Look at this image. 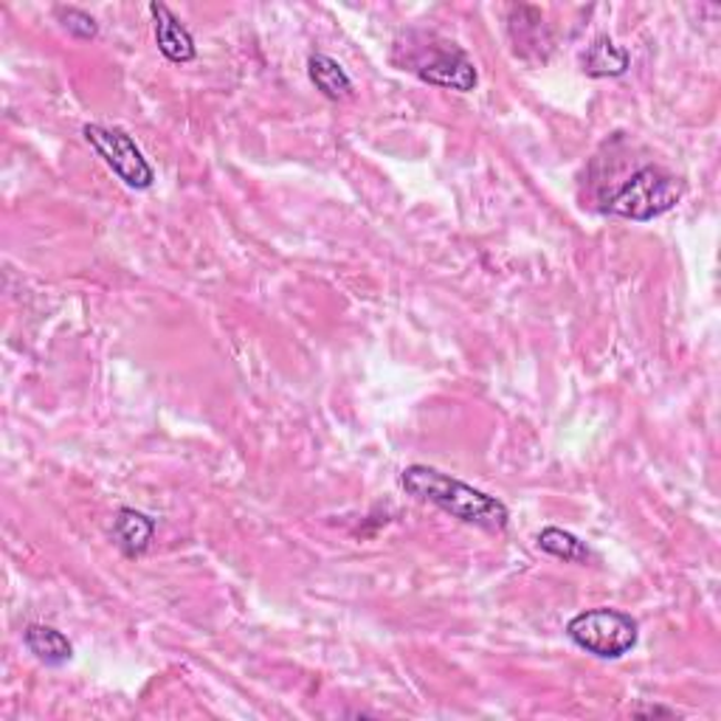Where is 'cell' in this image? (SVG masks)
Instances as JSON below:
<instances>
[{
    "label": "cell",
    "mask_w": 721,
    "mask_h": 721,
    "mask_svg": "<svg viewBox=\"0 0 721 721\" xmlns=\"http://www.w3.org/2000/svg\"><path fill=\"white\" fill-rule=\"evenodd\" d=\"M400 488L409 497L435 504L448 516L473 524L479 530H488V533H502L510 524V513L504 502H499L491 493L479 491V488L466 485L462 479L437 471V468L409 466L400 473Z\"/></svg>",
    "instance_id": "obj_1"
},
{
    "label": "cell",
    "mask_w": 721,
    "mask_h": 721,
    "mask_svg": "<svg viewBox=\"0 0 721 721\" xmlns=\"http://www.w3.org/2000/svg\"><path fill=\"white\" fill-rule=\"evenodd\" d=\"M682 180L662 173L659 167H642L637 169L617 192H612L609 198L604 200V212L646 223V220L671 212L673 206L682 200Z\"/></svg>",
    "instance_id": "obj_2"
},
{
    "label": "cell",
    "mask_w": 721,
    "mask_h": 721,
    "mask_svg": "<svg viewBox=\"0 0 721 721\" xmlns=\"http://www.w3.org/2000/svg\"><path fill=\"white\" fill-rule=\"evenodd\" d=\"M566 637L592 657L620 659L637 646L640 626L620 609H589L566 623Z\"/></svg>",
    "instance_id": "obj_3"
},
{
    "label": "cell",
    "mask_w": 721,
    "mask_h": 721,
    "mask_svg": "<svg viewBox=\"0 0 721 721\" xmlns=\"http://www.w3.org/2000/svg\"><path fill=\"white\" fill-rule=\"evenodd\" d=\"M87 144L100 153L102 161L113 169L125 187L130 189H149L156 180V169L149 167L138 144L133 136L122 127H102V125H85Z\"/></svg>",
    "instance_id": "obj_4"
},
{
    "label": "cell",
    "mask_w": 721,
    "mask_h": 721,
    "mask_svg": "<svg viewBox=\"0 0 721 721\" xmlns=\"http://www.w3.org/2000/svg\"><path fill=\"white\" fill-rule=\"evenodd\" d=\"M417 76L429 85L451 87L460 94H471L479 85V74L473 69L471 56L454 43H426L424 49H417L409 60Z\"/></svg>",
    "instance_id": "obj_5"
},
{
    "label": "cell",
    "mask_w": 721,
    "mask_h": 721,
    "mask_svg": "<svg viewBox=\"0 0 721 721\" xmlns=\"http://www.w3.org/2000/svg\"><path fill=\"white\" fill-rule=\"evenodd\" d=\"M149 14H153V23H156L158 51L167 56L169 63H192L198 49H195V40L192 34H189V29L175 18L173 9L164 7V3H149Z\"/></svg>",
    "instance_id": "obj_6"
},
{
    "label": "cell",
    "mask_w": 721,
    "mask_h": 721,
    "mask_svg": "<svg viewBox=\"0 0 721 721\" xmlns=\"http://www.w3.org/2000/svg\"><path fill=\"white\" fill-rule=\"evenodd\" d=\"M23 642L29 654L45 662V666H65L74 657V646L63 631H56L54 626H43V623H32L23 631Z\"/></svg>",
    "instance_id": "obj_7"
},
{
    "label": "cell",
    "mask_w": 721,
    "mask_h": 721,
    "mask_svg": "<svg viewBox=\"0 0 721 721\" xmlns=\"http://www.w3.org/2000/svg\"><path fill=\"white\" fill-rule=\"evenodd\" d=\"M153 533H156V522L149 516H144L142 510L122 508L116 513V522H113V535H116V544L122 547L125 555H142L144 550L149 547L153 541Z\"/></svg>",
    "instance_id": "obj_8"
},
{
    "label": "cell",
    "mask_w": 721,
    "mask_h": 721,
    "mask_svg": "<svg viewBox=\"0 0 721 721\" xmlns=\"http://www.w3.org/2000/svg\"><path fill=\"white\" fill-rule=\"evenodd\" d=\"M307 76L316 85V91L322 96H327L330 102H342L353 96V80L347 76V71L327 54H311L307 60Z\"/></svg>",
    "instance_id": "obj_9"
},
{
    "label": "cell",
    "mask_w": 721,
    "mask_h": 721,
    "mask_svg": "<svg viewBox=\"0 0 721 721\" xmlns=\"http://www.w3.org/2000/svg\"><path fill=\"white\" fill-rule=\"evenodd\" d=\"M631 65V54H628L623 45H617L615 40L597 38L595 43L586 49L584 54V71L595 80H604V76H623Z\"/></svg>",
    "instance_id": "obj_10"
},
{
    "label": "cell",
    "mask_w": 721,
    "mask_h": 721,
    "mask_svg": "<svg viewBox=\"0 0 721 721\" xmlns=\"http://www.w3.org/2000/svg\"><path fill=\"white\" fill-rule=\"evenodd\" d=\"M539 547L544 550L553 558L566 561V564H586L592 558L589 547H586L584 541L578 535H573L570 530L561 527H544L539 533Z\"/></svg>",
    "instance_id": "obj_11"
},
{
    "label": "cell",
    "mask_w": 721,
    "mask_h": 721,
    "mask_svg": "<svg viewBox=\"0 0 721 721\" xmlns=\"http://www.w3.org/2000/svg\"><path fill=\"white\" fill-rule=\"evenodd\" d=\"M54 14H56V20L63 23V29L71 34V38L94 40L96 34H100V25H96V20L91 18L87 12H82V9L60 7V9H54Z\"/></svg>",
    "instance_id": "obj_12"
},
{
    "label": "cell",
    "mask_w": 721,
    "mask_h": 721,
    "mask_svg": "<svg viewBox=\"0 0 721 721\" xmlns=\"http://www.w3.org/2000/svg\"><path fill=\"white\" fill-rule=\"evenodd\" d=\"M635 715H677V713H673V710H668V708H657V704H654V708H646V704H640V708H635Z\"/></svg>",
    "instance_id": "obj_13"
}]
</instances>
